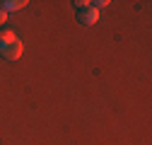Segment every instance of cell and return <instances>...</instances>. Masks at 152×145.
Here are the masks:
<instances>
[{"instance_id": "cell-1", "label": "cell", "mask_w": 152, "mask_h": 145, "mask_svg": "<svg viewBox=\"0 0 152 145\" xmlns=\"http://www.w3.org/2000/svg\"><path fill=\"white\" fill-rule=\"evenodd\" d=\"M22 51H24V46H22V41L17 39V36H15L12 41H3V44H0V56H3V58H10V61L20 58Z\"/></svg>"}, {"instance_id": "cell-2", "label": "cell", "mask_w": 152, "mask_h": 145, "mask_svg": "<svg viewBox=\"0 0 152 145\" xmlns=\"http://www.w3.org/2000/svg\"><path fill=\"white\" fill-rule=\"evenodd\" d=\"M97 17H99V10L97 7H85V10H77V20H80V24H94L97 22Z\"/></svg>"}, {"instance_id": "cell-3", "label": "cell", "mask_w": 152, "mask_h": 145, "mask_svg": "<svg viewBox=\"0 0 152 145\" xmlns=\"http://www.w3.org/2000/svg\"><path fill=\"white\" fill-rule=\"evenodd\" d=\"M27 5V0H5V3H0V7H3L5 12H15V10H22Z\"/></svg>"}, {"instance_id": "cell-4", "label": "cell", "mask_w": 152, "mask_h": 145, "mask_svg": "<svg viewBox=\"0 0 152 145\" xmlns=\"http://www.w3.org/2000/svg\"><path fill=\"white\" fill-rule=\"evenodd\" d=\"M12 39H15V34L10 29H0V44L3 41H12Z\"/></svg>"}, {"instance_id": "cell-5", "label": "cell", "mask_w": 152, "mask_h": 145, "mask_svg": "<svg viewBox=\"0 0 152 145\" xmlns=\"http://www.w3.org/2000/svg\"><path fill=\"white\" fill-rule=\"evenodd\" d=\"M75 7H77V10H85V7H89L92 3H87V0H75V3H72Z\"/></svg>"}, {"instance_id": "cell-6", "label": "cell", "mask_w": 152, "mask_h": 145, "mask_svg": "<svg viewBox=\"0 0 152 145\" xmlns=\"http://www.w3.org/2000/svg\"><path fill=\"white\" fill-rule=\"evenodd\" d=\"M5 20H7V12H5L3 7H0V24H5Z\"/></svg>"}]
</instances>
